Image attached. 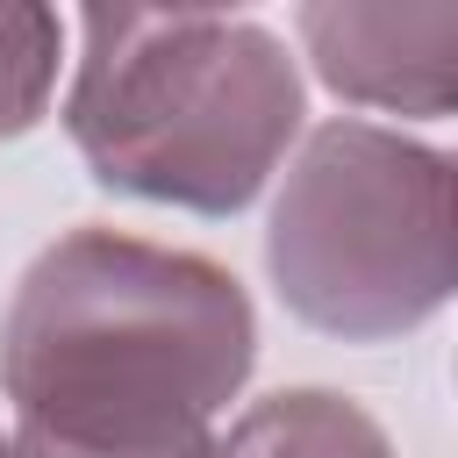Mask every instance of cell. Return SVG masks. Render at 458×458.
Instances as JSON below:
<instances>
[{
	"label": "cell",
	"instance_id": "1",
	"mask_svg": "<svg viewBox=\"0 0 458 458\" xmlns=\"http://www.w3.org/2000/svg\"><path fill=\"white\" fill-rule=\"evenodd\" d=\"M258 365L229 265L122 229L57 236L0 315L14 458H208Z\"/></svg>",
	"mask_w": 458,
	"mask_h": 458
},
{
	"label": "cell",
	"instance_id": "2",
	"mask_svg": "<svg viewBox=\"0 0 458 458\" xmlns=\"http://www.w3.org/2000/svg\"><path fill=\"white\" fill-rule=\"evenodd\" d=\"M301 64L265 21L208 7H86L64 129L107 193L236 215L301 136Z\"/></svg>",
	"mask_w": 458,
	"mask_h": 458
},
{
	"label": "cell",
	"instance_id": "3",
	"mask_svg": "<svg viewBox=\"0 0 458 458\" xmlns=\"http://www.w3.org/2000/svg\"><path fill=\"white\" fill-rule=\"evenodd\" d=\"M279 301L344 344L422 329L451 286V157L379 122H322L265 222Z\"/></svg>",
	"mask_w": 458,
	"mask_h": 458
},
{
	"label": "cell",
	"instance_id": "4",
	"mask_svg": "<svg viewBox=\"0 0 458 458\" xmlns=\"http://www.w3.org/2000/svg\"><path fill=\"white\" fill-rule=\"evenodd\" d=\"M301 50L315 64V79L358 107H386V114H451L458 93V7L429 0V7H344V0H315L293 14Z\"/></svg>",
	"mask_w": 458,
	"mask_h": 458
},
{
	"label": "cell",
	"instance_id": "5",
	"mask_svg": "<svg viewBox=\"0 0 458 458\" xmlns=\"http://www.w3.org/2000/svg\"><path fill=\"white\" fill-rule=\"evenodd\" d=\"M208 458H394L386 429L329 386H286L229 422Z\"/></svg>",
	"mask_w": 458,
	"mask_h": 458
},
{
	"label": "cell",
	"instance_id": "6",
	"mask_svg": "<svg viewBox=\"0 0 458 458\" xmlns=\"http://www.w3.org/2000/svg\"><path fill=\"white\" fill-rule=\"evenodd\" d=\"M64 64V21L29 0H0V143L36 129Z\"/></svg>",
	"mask_w": 458,
	"mask_h": 458
},
{
	"label": "cell",
	"instance_id": "7",
	"mask_svg": "<svg viewBox=\"0 0 458 458\" xmlns=\"http://www.w3.org/2000/svg\"><path fill=\"white\" fill-rule=\"evenodd\" d=\"M0 458H14V444H7V437H0Z\"/></svg>",
	"mask_w": 458,
	"mask_h": 458
}]
</instances>
